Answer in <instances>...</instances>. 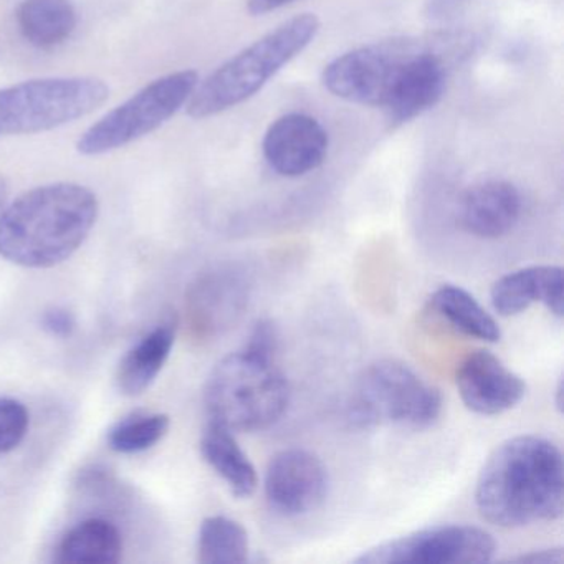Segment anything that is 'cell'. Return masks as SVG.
Returning a JSON list of instances; mask_svg holds the SVG:
<instances>
[{"mask_svg":"<svg viewBox=\"0 0 564 564\" xmlns=\"http://www.w3.org/2000/svg\"><path fill=\"white\" fill-rule=\"evenodd\" d=\"M290 389L275 359L243 348L226 356L210 372L204 402L210 421L232 432L262 431L289 405Z\"/></svg>","mask_w":564,"mask_h":564,"instance_id":"277c9868","label":"cell"},{"mask_svg":"<svg viewBox=\"0 0 564 564\" xmlns=\"http://www.w3.org/2000/svg\"><path fill=\"white\" fill-rule=\"evenodd\" d=\"M441 52H424L412 62L386 101L384 110L392 127H401L441 101L447 85V70Z\"/></svg>","mask_w":564,"mask_h":564,"instance_id":"9a60e30c","label":"cell"},{"mask_svg":"<svg viewBox=\"0 0 564 564\" xmlns=\"http://www.w3.org/2000/svg\"><path fill=\"white\" fill-rule=\"evenodd\" d=\"M434 44L424 39H392L348 52L323 72V84L335 97L368 107H384L415 58Z\"/></svg>","mask_w":564,"mask_h":564,"instance_id":"ba28073f","label":"cell"},{"mask_svg":"<svg viewBox=\"0 0 564 564\" xmlns=\"http://www.w3.org/2000/svg\"><path fill=\"white\" fill-rule=\"evenodd\" d=\"M200 454L210 468L226 481L234 497L249 498L256 494L259 485L256 467L237 444L232 431L209 421L200 437Z\"/></svg>","mask_w":564,"mask_h":564,"instance_id":"e0dca14e","label":"cell"},{"mask_svg":"<svg viewBox=\"0 0 564 564\" xmlns=\"http://www.w3.org/2000/svg\"><path fill=\"white\" fill-rule=\"evenodd\" d=\"M22 37L41 48L61 47L77 29V11L70 0H22L18 9Z\"/></svg>","mask_w":564,"mask_h":564,"instance_id":"ac0fdd59","label":"cell"},{"mask_svg":"<svg viewBox=\"0 0 564 564\" xmlns=\"http://www.w3.org/2000/svg\"><path fill=\"white\" fill-rule=\"evenodd\" d=\"M328 153L325 128L303 113L279 118L263 138V156L273 171L285 177L305 176L322 166Z\"/></svg>","mask_w":564,"mask_h":564,"instance_id":"7c38bea8","label":"cell"},{"mask_svg":"<svg viewBox=\"0 0 564 564\" xmlns=\"http://www.w3.org/2000/svg\"><path fill=\"white\" fill-rule=\"evenodd\" d=\"M318 31L319 21L315 14L296 15L283 22L275 31L220 65L196 87L187 104V113L194 120H204L249 100L302 54L315 41Z\"/></svg>","mask_w":564,"mask_h":564,"instance_id":"3957f363","label":"cell"},{"mask_svg":"<svg viewBox=\"0 0 564 564\" xmlns=\"http://www.w3.org/2000/svg\"><path fill=\"white\" fill-rule=\"evenodd\" d=\"M42 328L55 338H70L77 328V318L70 310L52 306L42 315Z\"/></svg>","mask_w":564,"mask_h":564,"instance_id":"484cf974","label":"cell"},{"mask_svg":"<svg viewBox=\"0 0 564 564\" xmlns=\"http://www.w3.org/2000/svg\"><path fill=\"white\" fill-rule=\"evenodd\" d=\"M441 412L438 389L395 359H382L366 368L349 402L351 421L362 427L427 429L441 417Z\"/></svg>","mask_w":564,"mask_h":564,"instance_id":"8992f818","label":"cell"},{"mask_svg":"<svg viewBox=\"0 0 564 564\" xmlns=\"http://www.w3.org/2000/svg\"><path fill=\"white\" fill-rule=\"evenodd\" d=\"M123 556L120 530L104 518H90L72 528L57 550L64 564H113Z\"/></svg>","mask_w":564,"mask_h":564,"instance_id":"d6986e66","label":"cell"},{"mask_svg":"<svg viewBox=\"0 0 564 564\" xmlns=\"http://www.w3.org/2000/svg\"><path fill=\"white\" fill-rule=\"evenodd\" d=\"M6 197H8V187L4 181L0 180V207L4 206Z\"/></svg>","mask_w":564,"mask_h":564,"instance_id":"f546056e","label":"cell"},{"mask_svg":"<svg viewBox=\"0 0 564 564\" xmlns=\"http://www.w3.org/2000/svg\"><path fill=\"white\" fill-rule=\"evenodd\" d=\"M511 561H520V563H561L563 553L561 550L533 551L523 556L513 557Z\"/></svg>","mask_w":564,"mask_h":564,"instance_id":"4316f807","label":"cell"},{"mask_svg":"<svg viewBox=\"0 0 564 564\" xmlns=\"http://www.w3.org/2000/svg\"><path fill=\"white\" fill-rule=\"evenodd\" d=\"M457 388L464 404L480 415L503 414L517 408L527 395L523 379L485 349L470 352L460 362Z\"/></svg>","mask_w":564,"mask_h":564,"instance_id":"8fae6325","label":"cell"},{"mask_svg":"<svg viewBox=\"0 0 564 564\" xmlns=\"http://www.w3.org/2000/svg\"><path fill=\"white\" fill-rule=\"evenodd\" d=\"M292 2L293 0H249V12L252 15H265Z\"/></svg>","mask_w":564,"mask_h":564,"instance_id":"83f0119b","label":"cell"},{"mask_svg":"<svg viewBox=\"0 0 564 564\" xmlns=\"http://www.w3.org/2000/svg\"><path fill=\"white\" fill-rule=\"evenodd\" d=\"M497 543L488 531L467 524L425 528L369 547L361 564H477L494 560Z\"/></svg>","mask_w":564,"mask_h":564,"instance_id":"9c48e42d","label":"cell"},{"mask_svg":"<svg viewBox=\"0 0 564 564\" xmlns=\"http://www.w3.org/2000/svg\"><path fill=\"white\" fill-rule=\"evenodd\" d=\"M170 425L171 419L167 414L137 412L110 429L108 445L118 454H140L163 441Z\"/></svg>","mask_w":564,"mask_h":564,"instance_id":"7402d4cb","label":"cell"},{"mask_svg":"<svg viewBox=\"0 0 564 564\" xmlns=\"http://www.w3.org/2000/svg\"><path fill=\"white\" fill-rule=\"evenodd\" d=\"M249 560V534L239 521L216 514L200 524L197 561L203 564H240Z\"/></svg>","mask_w":564,"mask_h":564,"instance_id":"44dd1931","label":"cell"},{"mask_svg":"<svg viewBox=\"0 0 564 564\" xmlns=\"http://www.w3.org/2000/svg\"><path fill=\"white\" fill-rule=\"evenodd\" d=\"M429 305L432 312L447 322L455 332L481 341H500V326L467 290L457 285H442L435 290Z\"/></svg>","mask_w":564,"mask_h":564,"instance_id":"ffe728a7","label":"cell"},{"mask_svg":"<svg viewBox=\"0 0 564 564\" xmlns=\"http://www.w3.org/2000/svg\"><path fill=\"white\" fill-rule=\"evenodd\" d=\"M29 411L15 399L0 398V454H8L21 445L28 435Z\"/></svg>","mask_w":564,"mask_h":564,"instance_id":"cb8c5ba5","label":"cell"},{"mask_svg":"<svg viewBox=\"0 0 564 564\" xmlns=\"http://www.w3.org/2000/svg\"><path fill=\"white\" fill-rule=\"evenodd\" d=\"M199 85L196 72L164 75L105 115L78 140L85 156H100L128 147L163 127L193 97Z\"/></svg>","mask_w":564,"mask_h":564,"instance_id":"52a82bcc","label":"cell"},{"mask_svg":"<svg viewBox=\"0 0 564 564\" xmlns=\"http://www.w3.org/2000/svg\"><path fill=\"white\" fill-rule=\"evenodd\" d=\"M243 348L263 356V358L275 359L276 349H279V335H276L275 325L269 319L257 323Z\"/></svg>","mask_w":564,"mask_h":564,"instance_id":"d4e9b609","label":"cell"},{"mask_svg":"<svg viewBox=\"0 0 564 564\" xmlns=\"http://www.w3.org/2000/svg\"><path fill=\"white\" fill-rule=\"evenodd\" d=\"M521 216L520 191L503 180H488L465 191L458 206L462 229L478 239H500Z\"/></svg>","mask_w":564,"mask_h":564,"instance_id":"4fadbf2b","label":"cell"},{"mask_svg":"<svg viewBox=\"0 0 564 564\" xmlns=\"http://www.w3.org/2000/svg\"><path fill=\"white\" fill-rule=\"evenodd\" d=\"M98 210L94 191L80 184L29 191L0 214V257L25 269H52L84 246Z\"/></svg>","mask_w":564,"mask_h":564,"instance_id":"7a4b0ae2","label":"cell"},{"mask_svg":"<svg viewBox=\"0 0 564 564\" xmlns=\"http://www.w3.org/2000/svg\"><path fill=\"white\" fill-rule=\"evenodd\" d=\"M176 341V323H161L141 338L118 366V389L124 395L143 394L163 371Z\"/></svg>","mask_w":564,"mask_h":564,"instance_id":"2e32d148","label":"cell"},{"mask_svg":"<svg viewBox=\"0 0 564 564\" xmlns=\"http://www.w3.org/2000/svg\"><path fill=\"white\" fill-rule=\"evenodd\" d=\"M475 503L488 523L501 528L563 517L564 465L560 448L538 435L508 438L485 462Z\"/></svg>","mask_w":564,"mask_h":564,"instance_id":"6da1fadb","label":"cell"},{"mask_svg":"<svg viewBox=\"0 0 564 564\" xmlns=\"http://www.w3.org/2000/svg\"><path fill=\"white\" fill-rule=\"evenodd\" d=\"M563 269L557 265H534L514 270L491 286L490 300L495 312L514 316L540 302L551 315L563 316Z\"/></svg>","mask_w":564,"mask_h":564,"instance_id":"5bb4252c","label":"cell"},{"mask_svg":"<svg viewBox=\"0 0 564 564\" xmlns=\"http://www.w3.org/2000/svg\"><path fill=\"white\" fill-rule=\"evenodd\" d=\"M563 379H560L556 386V395H554V404L560 412H563Z\"/></svg>","mask_w":564,"mask_h":564,"instance_id":"f1b7e54d","label":"cell"},{"mask_svg":"<svg viewBox=\"0 0 564 564\" xmlns=\"http://www.w3.org/2000/svg\"><path fill=\"white\" fill-rule=\"evenodd\" d=\"M236 282L224 275H210L200 280L193 290L191 310L194 318L203 328H217L223 325L224 315H230L229 310L236 308L239 300L236 295Z\"/></svg>","mask_w":564,"mask_h":564,"instance_id":"603a6c76","label":"cell"},{"mask_svg":"<svg viewBox=\"0 0 564 564\" xmlns=\"http://www.w3.org/2000/svg\"><path fill=\"white\" fill-rule=\"evenodd\" d=\"M328 494V470L305 448H285L273 455L265 471V497L283 517L316 510Z\"/></svg>","mask_w":564,"mask_h":564,"instance_id":"30bf717a","label":"cell"},{"mask_svg":"<svg viewBox=\"0 0 564 564\" xmlns=\"http://www.w3.org/2000/svg\"><path fill=\"white\" fill-rule=\"evenodd\" d=\"M110 97L104 80L41 78L0 90V138L44 133L87 117Z\"/></svg>","mask_w":564,"mask_h":564,"instance_id":"5b68a950","label":"cell"}]
</instances>
